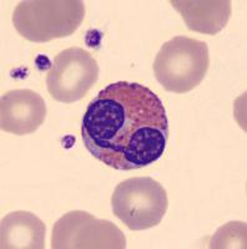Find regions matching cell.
I'll return each instance as SVG.
<instances>
[{
    "instance_id": "cell-8",
    "label": "cell",
    "mask_w": 247,
    "mask_h": 249,
    "mask_svg": "<svg viewBox=\"0 0 247 249\" xmlns=\"http://www.w3.org/2000/svg\"><path fill=\"white\" fill-rule=\"evenodd\" d=\"M170 4L190 30L208 35L220 33L232 13L230 0H171Z\"/></svg>"
},
{
    "instance_id": "cell-7",
    "label": "cell",
    "mask_w": 247,
    "mask_h": 249,
    "mask_svg": "<svg viewBox=\"0 0 247 249\" xmlns=\"http://www.w3.org/2000/svg\"><path fill=\"white\" fill-rule=\"evenodd\" d=\"M46 117L45 101L30 89L8 91L0 101V127L4 132L24 136L35 132Z\"/></svg>"
},
{
    "instance_id": "cell-3",
    "label": "cell",
    "mask_w": 247,
    "mask_h": 249,
    "mask_svg": "<svg viewBox=\"0 0 247 249\" xmlns=\"http://www.w3.org/2000/svg\"><path fill=\"white\" fill-rule=\"evenodd\" d=\"M209 66L208 44L180 35L161 46L153 61V74L166 91L186 93L201 84Z\"/></svg>"
},
{
    "instance_id": "cell-2",
    "label": "cell",
    "mask_w": 247,
    "mask_h": 249,
    "mask_svg": "<svg viewBox=\"0 0 247 249\" xmlns=\"http://www.w3.org/2000/svg\"><path fill=\"white\" fill-rule=\"evenodd\" d=\"M84 18L81 0H25L18 4L12 20L24 39L48 43L74 34Z\"/></svg>"
},
{
    "instance_id": "cell-1",
    "label": "cell",
    "mask_w": 247,
    "mask_h": 249,
    "mask_svg": "<svg viewBox=\"0 0 247 249\" xmlns=\"http://www.w3.org/2000/svg\"><path fill=\"white\" fill-rule=\"evenodd\" d=\"M81 137L90 155L109 167H148L161 159L168 146L166 110L156 93L141 84H109L86 107Z\"/></svg>"
},
{
    "instance_id": "cell-6",
    "label": "cell",
    "mask_w": 247,
    "mask_h": 249,
    "mask_svg": "<svg viewBox=\"0 0 247 249\" xmlns=\"http://www.w3.org/2000/svg\"><path fill=\"white\" fill-rule=\"evenodd\" d=\"M99 77V65L89 51L69 48L55 56L46 74L50 96L59 102L73 104L90 91Z\"/></svg>"
},
{
    "instance_id": "cell-5",
    "label": "cell",
    "mask_w": 247,
    "mask_h": 249,
    "mask_svg": "<svg viewBox=\"0 0 247 249\" xmlns=\"http://www.w3.org/2000/svg\"><path fill=\"white\" fill-rule=\"evenodd\" d=\"M51 248L125 249L126 237L113 222L84 211H71L54 224Z\"/></svg>"
},
{
    "instance_id": "cell-9",
    "label": "cell",
    "mask_w": 247,
    "mask_h": 249,
    "mask_svg": "<svg viewBox=\"0 0 247 249\" xmlns=\"http://www.w3.org/2000/svg\"><path fill=\"white\" fill-rule=\"evenodd\" d=\"M46 227L39 217L28 211H15L1 219L0 248H45Z\"/></svg>"
},
{
    "instance_id": "cell-4",
    "label": "cell",
    "mask_w": 247,
    "mask_h": 249,
    "mask_svg": "<svg viewBox=\"0 0 247 249\" xmlns=\"http://www.w3.org/2000/svg\"><path fill=\"white\" fill-rule=\"evenodd\" d=\"M169 199L161 183L151 177H133L116 186L111 208L130 231L150 230L161 223L168 212Z\"/></svg>"
}]
</instances>
